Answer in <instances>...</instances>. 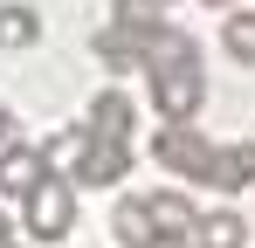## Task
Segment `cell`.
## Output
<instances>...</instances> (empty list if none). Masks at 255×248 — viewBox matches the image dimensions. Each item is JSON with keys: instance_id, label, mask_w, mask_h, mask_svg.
<instances>
[{"instance_id": "cell-2", "label": "cell", "mask_w": 255, "mask_h": 248, "mask_svg": "<svg viewBox=\"0 0 255 248\" xmlns=\"http://www.w3.org/2000/svg\"><path fill=\"white\" fill-rule=\"evenodd\" d=\"M152 159L166 165V172H179V179H207L214 172V145L193 131V124H166V131L152 138Z\"/></svg>"}, {"instance_id": "cell-1", "label": "cell", "mask_w": 255, "mask_h": 248, "mask_svg": "<svg viewBox=\"0 0 255 248\" xmlns=\"http://www.w3.org/2000/svg\"><path fill=\"white\" fill-rule=\"evenodd\" d=\"M21 228H28V242H62V235L76 228V179L42 172V179L21 193Z\"/></svg>"}, {"instance_id": "cell-5", "label": "cell", "mask_w": 255, "mask_h": 248, "mask_svg": "<svg viewBox=\"0 0 255 248\" xmlns=\"http://www.w3.org/2000/svg\"><path fill=\"white\" fill-rule=\"evenodd\" d=\"M186 248H249V228H242V214H193V228H186Z\"/></svg>"}, {"instance_id": "cell-10", "label": "cell", "mask_w": 255, "mask_h": 248, "mask_svg": "<svg viewBox=\"0 0 255 248\" xmlns=\"http://www.w3.org/2000/svg\"><path fill=\"white\" fill-rule=\"evenodd\" d=\"M111 228H118V248H152V214H145V193H125L118 214H111Z\"/></svg>"}, {"instance_id": "cell-3", "label": "cell", "mask_w": 255, "mask_h": 248, "mask_svg": "<svg viewBox=\"0 0 255 248\" xmlns=\"http://www.w3.org/2000/svg\"><path fill=\"white\" fill-rule=\"evenodd\" d=\"M131 172V138H97L90 131V145H83V159H76V186H118Z\"/></svg>"}, {"instance_id": "cell-9", "label": "cell", "mask_w": 255, "mask_h": 248, "mask_svg": "<svg viewBox=\"0 0 255 248\" xmlns=\"http://www.w3.org/2000/svg\"><path fill=\"white\" fill-rule=\"evenodd\" d=\"M83 145H90V124H69V131H48V138H42V165L69 179V172H76V159H83Z\"/></svg>"}, {"instance_id": "cell-13", "label": "cell", "mask_w": 255, "mask_h": 248, "mask_svg": "<svg viewBox=\"0 0 255 248\" xmlns=\"http://www.w3.org/2000/svg\"><path fill=\"white\" fill-rule=\"evenodd\" d=\"M0 145H14V111L0 104Z\"/></svg>"}, {"instance_id": "cell-4", "label": "cell", "mask_w": 255, "mask_h": 248, "mask_svg": "<svg viewBox=\"0 0 255 248\" xmlns=\"http://www.w3.org/2000/svg\"><path fill=\"white\" fill-rule=\"evenodd\" d=\"M42 172H48V165H42V145H0V193H7V200H21Z\"/></svg>"}, {"instance_id": "cell-6", "label": "cell", "mask_w": 255, "mask_h": 248, "mask_svg": "<svg viewBox=\"0 0 255 248\" xmlns=\"http://www.w3.org/2000/svg\"><path fill=\"white\" fill-rule=\"evenodd\" d=\"M131 124H138V111H131L125 90H97V104H90V131H97V138H131Z\"/></svg>"}, {"instance_id": "cell-12", "label": "cell", "mask_w": 255, "mask_h": 248, "mask_svg": "<svg viewBox=\"0 0 255 248\" xmlns=\"http://www.w3.org/2000/svg\"><path fill=\"white\" fill-rule=\"evenodd\" d=\"M221 48H228L235 62H255V7H235V14L221 21Z\"/></svg>"}, {"instance_id": "cell-14", "label": "cell", "mask_w": 255, "mask_h": 248, "mask_svg": "<svg viewBox=\"0 0 255 248\" xmlns=\"http://www.w3.org/2000/svg\"><path fill=\"white\" fill-rule=\"evenodd\" d=\"M0 248H14V221L7 214H0Z\"/></svg>"}, {"instance_id": "cell-15", "label": "cell", "mask_w": 255, "mask_h": 248, "mask_svg": "<svg viewBox=\"0 0 255 248\" xmlns=\"http://www.w3.org/2000/svg\"><path fill=\"white\" fill-rule=\"evenodd\" d=\"M207 7H235V0H207Z\"/></svg>"}, {"instance_id": "cell-8", "label": "cell", "mask_w": 255, "mask_h": 248, "mask_svg": "<svg viewBox=\"0 0 255 248\" xmlns=\"http://www.w3.org/2000/svg\"><path fill=\"white\" fill-rule=\"evenodd\" d=\"M145 214H152V235H186V228H193V200L172 193V186L145 193Z\"/></svg>"}, {"instance_id": "cell-16", "label": "cell", "mask_w": 255, "mask_h": 248, "mask_svg": "<svg viewBox=\"0 0 255 248\" xmlns=\"http://www.w3.org/2000/svg\"><path fill=\"white\" fill-rule=\"evenodd\" d=\"M159 7H172V0H159Z\"/></svg>"}, {"instance_id": "cell-11", "label": "cell", "mask_w": 255, "mask_h": 248, "mask_svg": "<svg viewBox=\"0 0 255 248\" xmlns=\"http://www.w3.org/2000/svg\"><path fill=\"white\" fill-rule=\"evenodd\" d=\"M28 41H42V14L28 0H7L0 7V48H28Z\"/></svg>"}, {"instance_id": "cell-7", "label": "cell", "mask_w": 255, "mask_h": 248, "mask_svg": "<svg viewBox=\"0 0 255 248\" xmlns=\"http://www.w3.org/2000/svg\"><path fill=\"white\" fill-rule=\"evenodd\" d=\"M207 186H255V138L249 145H214V172H207Z\"/></svg>"}]
</instances>
